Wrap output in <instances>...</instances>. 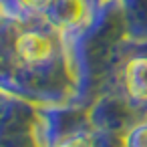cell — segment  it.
Segmentation results:
<instances>
[{
    "mask_svg": "<svg viewBox=\"0 0 147 147\" xmlns=\"http://www.w3.org/2000/svg\"><path fill=\"white\" fill-rule=\"evenodd\" d=\"M129 87H133V93L137 97H147V61H137L129 67Z\"/></svg>",
    "mask_w": 147,
    "mask_h": 147,
    "instance_id": "cell-1",
    "label": "cell"
},
{
    "mask_svg": "<svg viewBox=\"0 0 147 147\" xmlns=\"http://www.w3.org/2000/svg\"><path fill=\"white\" fill-rule=\"evenodd\" d=\"M24 2H26L28 6H45V4L51 2V0H24Z\"/></svg>",
    "mask_w": 147,
    "mask_h": 147,
    "instance_id": "cell-2",
    "label": "cell"
}]
</instances>
